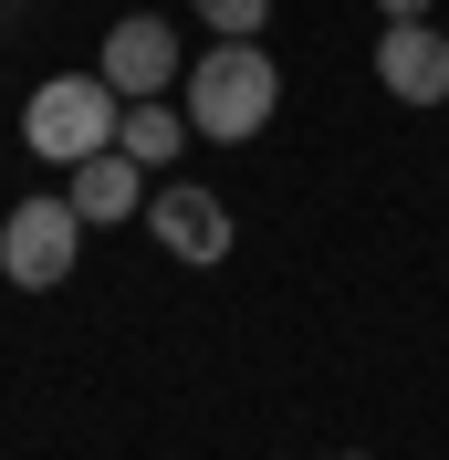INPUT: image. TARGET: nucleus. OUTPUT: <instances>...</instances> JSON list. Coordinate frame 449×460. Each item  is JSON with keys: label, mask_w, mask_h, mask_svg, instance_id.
<instances>
[{"label": "nucleus", "mask_w": 449, "mask_h": 460, "mask_svg": "<svg viewBox=\"0 0 449 460\" xmlns=\"http://www.w3.org/2000/svg\"><path fill=\"white\" fill-rule=\"evenodd\" d=\"M178 94H189V126H198V137L251 146L261 126H272V105H282V74H272L261 42H209V53L178 74Z\"/></svg>", "instance_id": "obj_1"}, {"label": "nucleus", "mask_w": 449, "mask_h": 460, "mask_svg": "<svg viewBox=\"0 0 449 460\" xmlns=\"http://www.w3.org/2000/svg\"><path fill=\"white\" fill-rule=\"evenodd\" d=\"M115 126H126V94H115L105 74H53V84L22 105V146L53 157V168H84L94 146H115Z\"/></svg>", "instance_id": "obj_2"}, {"label": "nucleus", "mask_w": 449, "mask_h": 460, "mask_svg": "<svg viewBox=\"0 0 449 460\" xmlns=\"http://www.w3.org/2000/svg\"><path fill=\"white\" fill-rule=\"evenodd\" d=\"M74 261H84V209L63 199V189H31V199L0 209V272L22 293H53Z\"/></svg>", "instance_id": "obj_3"}, {"label": "nucleus", "mask_w": 449, "mask_h": 460, "mask_svg": "<svg viewBox=\"0 0 449 460\" xmlns=\"http://www.w3.org/2000/svg\"><path fill=\"white\" fill-rule=\"evenodd\" d=\"M146 230H157V252H168V261H198V272L230 261V209H220V189H189L178 168L146 189Z\"/></svg>", "instance_id": "obj_4"}, {"label": "nucleus", "mask_w": 449, "mask_h": 460, "mask_svg": "<svg viewBox=\"0 0 449 460\" xmlns=\"http://www.w3.org/2000/svg\"><path fill=\"white\" fill-rule=\"evenodd\" d=\"M94 74H105L126 105H136V94H168L178 74H189V53H178V22H168V11H126V22L105 31V63H94Z\"/></svg>", "instance_id": "obj_5"}, {"label": "nucleus", "mask_w": 449, "mask_h": 460, "mask_svg": "<svg viewBox=\"0 0 449 460\" xmlns=\"http://www.w3.org/2000/svg\"><path fill=\"white\" fill-rule=\"evenodd\" d=\"M376 84H387V105H449V31L387 22L376 31Z\"/></svg>", "instance_id": "obj_6"}, {"label": "nucleus", "mask_w": 449, "mask_h": 460, "mask_svg": "<svg viewBox=\"0 0 449 460\" xmlns=\"http://www.w3.org/2000/svg\"><path fill=\"white\" fill-rule=\"evenodd\" d=\"M146 189H157V168H136L126 146H94L84 168H74V189H63V199L84 209V220H146Z\"/></svg>", "instance_id": "obj_7"}, {"label": "nucleus", "mask_w": 449, "mask_h": 460, "mask_svg": "<svg viewBox=\"0 0 449 460\" xmlns=\"http://www.w3.org/2000/svg\"><path fill=\"white\" fill-rule=\"evenodd\" d=\"M189 137H198V126L168 105V94H136V105H126V126H115V146H126L136 168H157V178L178 168V146H189Z\"/></svg>", "instance_id": "obj_8"}, {"label": "nucleus", "mask_w": 449, "mask_h": 460, "mask_svg": "<svg viewBox=\"0 0 449 460\" xmlns=\"http://www.w3.org/2000/svg\"><path fill=\"white\" fill-rule=\"evenodd\" d=\"M198 22L220 31V42H261V22H272V0H198Z\"/></svg>", "instance_id": "obj_9"}, {"label": "nucleus", "mask_w": 449, "mask_h": 460, "mask_svg": "<svg viewBox=\"0 0 449 460\" xmlns=\"http://www.w3.org/2000/svg\"><path fill=\"white\" fill-rule=\"evenodd\" d=\"M376 11H387V22H428V0H376Z\"/></svg>", "instance_id": "obj_10"}]
</instances>
